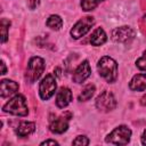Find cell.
Returning <instances> with one entry per match:
<instances>
[{"mask_svg":"<svg viewBox=\"0 0 146 146\" xmlns=\"http://www.w3.org/2000/svg\"><path fill=\"white\" fill-rule=\"evenodd\" d=\"M97 70L99 75L108 83H113L117 78V64L110 56H104L98 60Z\"/></svg>","mask_w":146,"mask_h":146,"instance_id":"cell-1","label":"cell"},{"mask_svg":"<svg viewBox=\"0 0 146 146\" xmlns=\"http://www.w3.org/2000/svg\"><path fill=\"white\" fill-rule=\"evenodd\" d=\"M2 111L6 113H10L17 116H25L27 115V104H26V99L23 95H16L15 97H13L7 104L3 105Z\"/></svg>","mask_w":146,"mask_h":146,"instance_id":"cell-2","label":"cell"},{"mask_svg":"<svg viewBox=\"0 0 146 146\" xmlns=\"http://www.w3.org/2000/svg\"><path fill=\"white\" fill-rule=\"evenodd\" d=\"M44 70V60L41 57L34 56L29 60V64L26 66V71H25V79L27 82L33 83L35 82L41 74L43 73Z\"/></svg>","mask_w":146,"mask_h":146,"instance_id":"cell-3","label":"cell"},{"mask_svg":"<svg viewBox=\"0 0 146 146\" xmlns=\"http://www.w3.org/2000/svg\"><path fill=\"white\" fill-rule=\"evenodd\" d=\"M130 137H131V130L127 125H119L110 135H107L105 141L114 145H125L129 143Z\"/></svg>","mask_w":146,"mask_h":146,"instance_id":"cell-4","label":"cell"},{"mask_svg":"<svg viewBox=\"0 0 146 146\" xmlns=\"http://www.w3.org/2000/svg\"><path fill=\"white\" fill-rule=\"evenodd\" d=\"M56 88H57V83L55 76L52 74H47L39 84V95L41 99L48 100L50 97H52V95L56 91Z\"/></svg>","mask_w":146,"mask_h":146,"instance_id":"cell-5","label":"cell"},{"mask_svg":"<svg viewBox=\"0 0 146 146\" xmlns=\"http://www.w3.org/2000/svg\"><path fill=\"white\" fill-rule=\"evenodd\" d=\"M94 25V17L91 16H86L81 19H79L74 26L71 29V35L74 39H79L83 35H86L89 30L91 29V26Z\"/></svg>","mask_w":146,"mask_h":146,"instance_id":"cell-6","label":"cell"},{"mask_svg":"<svg viewBox=\"0 0 146 146\" xmlns=\"http://www.w3.org/2000/svg\"><path fill=\"white\" fill-rule=\"evenodd\" d=\"M116 106V99L114 95L107 90L103 91L96 98V107L102 112H110Z\"/></svg>","mask_w":146,"mask_h":146,"instance_id":"cell-7","label":"cell"},{"mask_svg":"<svg viewBox=\"0 0 146 146\" xmlns=\"http://www.w3.org/2000/svg\"><path fill=\"white\" fill-rule=\"evenodd\" d=\"M135 35V30L130 26H120L112 31V39L119 43H129L133 40Z\"/></svg>","mask_w":146,"mask_h":146,"instance_id":"cell-8","label":"cell"},{"mask_svg":"<svg viewBox=\"0 0 146 146\" xmlns=\"http://www.w3.org/2000/svg\"><path fill=\"white\" fill-rule=\"evenodd\" d=\"M90 74H91V68H90L89 62L83 60L74 71L73 81L75 83H82V82H84L86 79H88L90 76Z\"/></svg>","mask_w":146,"mask_h":146,"instance_id":"cell-9","label":"cell"},{"mask_svg":"<svg viewBox=\"0 0 146 146\" xmlns=\"http://www.w3.org/2000/svg\"><path fill=\"white\" fill-rule=\"evenodd\" d=\"M72 91L71 89L66 88V87H63L59 89V91L57 92V96H56V105L57 107L59 108H64L66 107L71 100H72Z\"/></svg>","mask_w":146,"mask_h":146,"instance_id":"cell-10","label":"cell"},{"mask_svg":"<svg viewBox=\"0 0 146 146\" xmlns=\"http://www.w3.org/2000/svg\"><path fill=\"white\" fill-rule=\"evenodd\" d=\"M67 128H68V119H66L65 116L56 117L54 121H51L49 125L50 131L54 133H63L67 130Z\"/></svg>","mask_w":146,"mask_h":146,"instance_id":"cell-11","label":"cell"},{"mask_svg":"<svg viewBox=\"0 0 146 146\" xmlns=\"http://www.w3.org/2000/svg\"><path fill=\"white\" fill-rule=\"evenodd\" d=\"M18 90V83L13 80H2L0 83V96L8 97Z\"/></svg>","mask_w":146,"mask_h":146,"instance_id":"cell-12","label":"cell"},{"mask_svg":"<svg viewBox=\"0 0 146 146\" xmlns=\"http://www.w3.org/2000/svg\"><path fill=\"white\" fill-rule=\"evenodd\" d=\"M129 88L133 91H144V90H146V73L135 75L131 79L130 83H129Z\"/></svg>","mask_w":146,"mask_h":146,"instance_id":"cell-13","label":"cell"},{"mask_svg":"<svg viewBox=\"0 0 146 146\" xmlns=\"http://www.w3.org/2000/svg\"><path fill=\"white\" fill-rule=\"evenodd\" d=\"M106 39H107V36H106L105 31H104L102 27H97V29L91 33V35H90V43H91L92 46L98 47V46L104 44V43L106 42Z\"/></svg>","mask_w":146,"mask_h":146,"instance_id":"cell-14","label":"cell"},{"mask_svg":"<svg viewBox=\"0 0 146 146\" xmlns=\"http://www.w3.org/2000/svg\"><path fill=\"white\" fill-rule=\"evenodd\" d=\"M34 130H35V124L33 122L23 121L16 128V135L18 137H26V136H30Z\"/></svg>","mask_w":146,"mask_h":146,"instance_id":"cell-15","label":"cell"},{"mask_svg":"<svg viewBox=\"0 0 146 146\" xmlns=\"http://www.w3.org/2000/svg\"><path fill=\"white\" fill-rule=\"evenodd\" d=\"M94 94H95V86H94V84H88V86H86V87L82 89V91L80 92L78 99H79V102L89 100V99L94 96Z\"/></svg>","mask_w":146,"mask_h":146,"instance_id":"cell-16","label":"cell"},{"mask_svg":"<svg viewBox=\"0 0 146 146\" xmlns=\"http://www.w3.org/2000/svg\"><path fill=\"white\" fill-rule=\"evenodd\" d=\"M46 24H47L48 27L58 31V30H60V27L63 26V19H62L58 15H51V16H49V18L47 19Z\"/></svg>","mask_w":146,"mask_h":146,"instance_id":"cell-17","label":"cell"},{"mask_svg":"<svg viewBox=\"0 0 146 146\" xmlns=\"http://www.w3.org/2000/svg\"><path fill=\"white\" fill-rule=\"evenodd\" d=\"M99 0H81V8L84 11L94 10L99 5Z\"/></svg>","mask_w":146,"mask_h":146,"instance_id":"cell-18","label":"cell"},{"mask_svg":"<svg viewBox=\"0 0 146 146\" xmlns=\"http://www.w3.org/2000/svg\"><path fill=\"white\" fill-rule=\"evenodd\" d=\"M9 26H10V22L7 21L6 18H2L1 19V41L2 42H6L8 39L7 30L9 29Z\"/></svg>","mask_w":146,"mask_h":146,"instance_id":"cell-19","label":"cell"},{"mask_svg":"<svg viewBox=\"0 0 146 146\" xmlns=\"http://www.w3.org/2000/svg\"><path fill=\"white\" fill-rule=\"evenodd\" d=\"M136 65H137V67H138L139 70L146 71V50L144 51L143 56L139 57V58L136 60Z\"/></svg>","mask_w":146,"mask_h":146,"instance_id":"cell-20","label":"cell"},{"mask_svg":"<svg viewBox=\"0 0 146 146\" xmlns=\"http://www.w3.org/2000/svg\"><path fill=\"white\" fill-rule=\"evenodd\" d=\"M73 145H88L89 144V139L86 136H78L73 141Z\"/></svg>","mask_w":146,"mask_h":146,"instance_id":"cell-21","label":"cell"},{"mask_svg":"<svg viewBox=\"0 0 146 146\" xmlns=\"http://www.w3.org/2000/svg\"><path fill=\"white\" fill-rule=\"evenodd\" d=\"M41 145H58V143L56 140H51V139H48V140H44L41 143Z\"/></svg>","mask_w":146,"mask_h":146,"instance_id":"cell-22","label":"cell"},{"mask_svg":"<svg viewBox=\"0 0 146 146\" xmlns=\"http://www.w3.org/2000/svg\"><path fill=\"white\" fill-rule=\"evenodd\" d=\"M141 144L143 145H146V130L143 132V135H141Z\"/></svg>","mask_w":146,"mask_h":146,"instance_id":"cell-23","label":"cell"},{"mask_svg":"<svg viewBox=\"0 0 146 146\" xmlns=\"http://www.w3.org/2000/svg\"><path fill=\"white\" fill-rule=\"evenodd\" d=\"M1 67H2L1 74H6V66H5V63H3V62H1Z\"/></svg>","mask_w":146,"mask_h":146,"instance_id":"cell-24","label":"cell"},{"mask_svg":"<svg viewBox=\"0 0 146 146\" xmlns=\"http://www.w3.org/2000/svg\"><path fill=\"white\" fill-rule=\"evenodd\" d=\"M140 103H141V105H146V95L141 98V102H140Z\"/></svg>","mask_w":146,"mask_h":146,"instance_id":"cell-25","label":"cell"},{"mask_svg":"<svg viewBox=\"0 0 146 146\" xmlns=\"http://www.w3.org/2000/svg\"><path fill=\"white\" fill-rule=\"evenodd\" d=\"M144 19H145V22H146V15H145V16H144Z\"/></svg>","mask_w":146,"mask_h":146,"instance_id":"cell-26","label":"cell"},{"mask_svg":"<svg viewBox=\"0 0 146 146\" xmlns=\"http://www.w3.org/2000/svg\"><path fill=\"white\" fill-rule=\"evenodd\" d=\"M99 1H104V0H99Z\"/></svg>","mask_w":146,"mask_h":146,"instance_id":"cell-27","label":"cell"}]
</instances>
